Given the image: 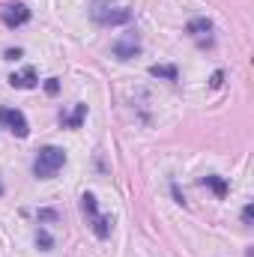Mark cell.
<instances>
[{
  "mask_svg": "<svg viewBox=\"0 0 254 257\" xmlns=\"http://www.w3.org/2000/svg\"><path fill=\"white\" fill-rule=\"evenodd\" d=\"M63 165H66V153L60 150V147H42V150H36L33 174H36L39 180H51Z\"/></svg>",
  "mask_w": 254,
  "mask_h": 257,
  "instance_id": "cell-1",
  "label": "cell"
},
{
  "mask_svg": "<svg viewBox=\"0 0 254 257\" xmlns=\"http://www.w3.org/2000/svg\"><path fill=\"white\" fill-rule=\"evenodd\" d=\"M93 21L102 24V27H111V24H129L132 21V9L126 6H111V3H96L90 9Z\"/></svg>",
  "mask_w": 254,
  "mask_h": 257,
  "instance_id": "cell-2",
  "label": "cell"
},
{
  "mask_svg": "<svg viewBox=\"0 0 254 257\" xmlns=\"http://www.w3.org/2000/svg\"><path fill=\"white\" fill-rule=\"evenodd\" d=\"M0 126H6L15 138H27L30 126H27V117L15 108H0Z\"/></svg>",
  "mask_w": 254,
  "mask_h": 257,
  "instance_id": "cell-3",
  "label": "cell"
},
{
  "mask_svg": "<svg viewBox=\"0 0 254 257\" xmlns=\"http://www.w3.org/2000/svg\"><path fill=\"white\" fill-rule=\"evenodd\" d=\"M0 21L6 27H21V24L30 21V9L24 3H3L0 6Z\"/></svg>",
  "mask_w": 254,
  "mask_h": 257,
  "instance_id": "cell-4",
  "label": "cell"
},
{
  "mask_svg": "<svg viewBox=\"0 0 254 257\" xmlns=\"http://www.w3.org/2000/svg\"><path fill=\"white\" fill-rule=\"evenodd\" d=\"M111 51H114V57H117V60H132V57L141 51V42H138V36H135V33H123V36L111 45Z\"/></svg>",
  "mask_w": 254,
  "mask_h": 257,
  "instance_id": "cell-5",
  "label": "cell"
},
{
  "mask_svg": "<svg viewBox=\"0 0 254 257\" xmlns=\"http://www.w3.org/2000/svg\"><path fill=\"white\" fill-rule=\"evenodd\" d=\"M9 84L18 87V90H30V87H36V69L27 66V69H21V72H12V75H9Z\"/></svg>",
  "mask_w": 254,
  "mask_h": 257,
  "instance_id": "cell-6",
  "label": "cell"
},
{
  "mask_svg": "<svg viewBox=\"0 0 254 257\" xmlns=\"http://www.w3.org/2000/svg\"><path fill=\"white\" fill-rule=\"evenodd\" d=\"M186 33L194 36V39H209V33H212V21L209 18H191L189 24H186Z\"/></svg>",
  "mask_w": 254,
  "mask_h": 257,
  "instance_id": "cell-7",
  "label": "cell"
},
{
  "mask_svg": "<svg viewBox=\"0 0 254 257\" xmlns=\"http://www.w3.org/2000/svg\"><path fill=\"white\" fill-rule=\"evenodd\" d=\"M111 227H114V215H96L93 218V233L99 239H108L111 236Z\"/></svg>",
  "mask_w": 254,
  "mask_h": 257,
  "instance_id": "cell-8",
  "label": "cell"
},
{
  "mask_svg": "<svg viewBox=\"0 0 254 257\" xmlns=\"http://www.w3.org/2000/svg\"><path fill=\"white\" fill-rule=\"evenodd\" d=\"M84 117H87V105H75L72 114H60V123H63L66 128H78L84 123Z\"/></svg>",
  "mask_w": 254,
  "mask_h": 257,
  "instance_id": "cell-9",
  "label": "cell"
},
{
  "mask_svg": "<svg viewBox=\"0 0 254 257\" xmlns=\"http://www.w3.org/2000/svg\"><path fill=\"white\" fill-rule=\"evenodd\" d=\"M150 75H153V78H168V81H177V75H180V72H177V66H150Z\"/></svg>",
  "mask_w": 254,
  "mask_h": 257,
  "instance_id": "cell-10",
  "label": "cell"
},
{
  "mask_svg": "<svg viewBox=\"0 0 254 257\" xmlns=\"http://www.w3.org/2000/svg\"><path fill=\"white\" fill-rule=\"evenodd\" d=\"M200 183H203V186H209V189L218 194V197H224V194H227V183H224L221 177H215V174H212V177H203Z\"/></svg>",
  "mask_w": 254,
  "mask_h": 257,
  "instance_id": "cell-11",
  "label": "cell"
},
{
  "mask_svg": "<svg viewBox=\"0 0 254 257\" xmlns=\"http://www.w3.org/2000/svg\"><path fill=\"white\" fill-rule=\"evenodd\" d=\"M36 245H39L42 251H51V248H54V236H51L45 227H39V230H36Z\"/></svg>",
  "mask_w": 254,
  "mask_h": 257,
  "instance_id": "cell-12",
  "label": "cell"
},
{
  "mask_svg": "<svg viewBox=\"0 0 254 257\" xmlns=\"http://www.w3.org/2000/svg\"><path fill=\"white\" fill-rule=\"evenodd\" d=\"M57 90H60V81H57V78H48V81H45V93H51V96H54Z\"/></svg>",
  "mask_w": 254,
  "mask_h": 257,
  "instance_id": "cell-13",
  "label": "cell"
},
{
  "mask_svg": "<svg viewBox=\"0 0 254 257\" xmlns=\"http://www.w3.org/2000/svg\"><path fill=\"white\" fill-rule=\"evenodd\" d=\"M54 218H60V212H54V209H42L39 212V221H54Z\"/></svg>",
  "mask_w": 254,
  "mask_h": 257,
  "instance_id": "cell-14",
  "label": "cell"
},
{
  "mask_svg": "<svg viewBox=\"0 0 254 257\" xmlns=\"http://www.w3.org/2000/svg\"><path fill=\"white\" fill-rule=\"evenodd\" d=\"M251 221H254V206L248 203V206L242 209V224H251Z\"/></svg>",
  "mask_w": 254,
  "mask_h": 257,
  "instance_id": "cell-15",
  "label": "cell"
},
{
  "mask_svg": "<svg viewBox=\"0 0 254 257\" xmlns=\"http://www.w3.org/2000/svg\"><path fill=\"white\" fill-rule=\"evenodd\" d=\"M18 57H21V48H9L6 51V60H18Z\"/></svg>",
  "mask_w": 254,
  "mask_h": 257,
  "instance_id": "cell-16",
  "label": "cell"
},
{
  "mask_svg": "<svg viewBox=\"0 0 254 257\" xmlns=\"http://www.w3.org/2000/svg\"><path fill=\"white\" fill-rule=\"evenodd\" d=\"M0 194H3V183H0Z\"/></svg>",
  "mask_w": 254,
  "mask_h": 257,
  "instance_id": "cell-17",
  "label": "cell"
}]
</instances>
